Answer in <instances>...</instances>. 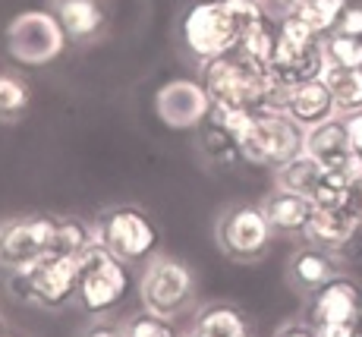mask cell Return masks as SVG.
<instances>
[{
    "instance_id": "3957f363",
    "label": "cell",
    "mask_w": 362,
    "mask_h": 337,
    "mask_svg": "<svg viewBox=\"0 0 362 337\" xmlns=\"http://www.w3.org/2000/svg\"><path fill=\"white\" fill-rule=\"evenodd\" d=\"M79 290V265L76 258L45 252L25 268H16L10 278V293L23 303L60 309Z\"/></svg>"
},
{
    "instance_id": "7c38bea8",
    "label": "cell",
    "mask_w": 362,
    "mask_h": 337,
    "mask_svg": "<svg viewBox=\"0 0 362 337\" xmlns=\"http://www.w3.org/2000/svg\"><path fill=\"white\" fill-rule=\"evenodd\" d=\"M325 69H328L325 38H312V41H303V45L277 38L274 57L268 63L271 79L281 88H296V86H303V82L322 79Z\"/></svg>"
},
{
    "instance_id": "d590c367",
    "label": "cell",
    "mask_w": 362,
    "mask_h": 337,
    "mask_svg": "<svg viewBox=\"0 0 362 337\" xmlns=\"http://www.w3.org/2000/svg\"><path fill=\"white\" fill-rule=\"evenodd\" d=\"M274 4H281V6H284V13H290V6L299 4V0H274Z\"/></svg>"
},
{
    "instance_id": "8992f818",
    "label": "cell",
    "mask_w": 362,
    "mask_h": 337,
    "mask_svg": "<svg viewBox=\"0 0 362 337\" xmlns=\"http://www.w3.org/2000/svg\"><path fill=\"white\" fill-rule=\"evenodd\" d=\"M66 45V32L54 13L29 10L19 13L10 25H6V51L13 60L25 63V67H45V63L57 60Z\"/></svg>"
},
{
    "instance_id": "8d00e7d4",
    "label": "cell",
    "mask_w": 362,
    "mask_h": 337,
    "mask_svg": "<svg viewBox=\"0 0 362 337\" xmlns=\"http://www.w3.org/2000/svg\"><path fill=\"white\" fill-rule=\"evenodd\" d=\"M183 337H205V334H202V331H196V328H192V331H189V334H183Z\"/></svg>"
},
{
    "instance_id": "ba28073f",
    "label": "cell",
    "mask_w": 362,
    "mask_h": 337,
    "mask_svg": "<svg viewBox=\"0 0 362 337\" xmlns=\"http://www.w3.org/2000/svg\"><path fill=\"white\" fill-rule=\"evenodd\" d=\"M271 234H274V224L268 221L264 205H236L221 217L218 243L230 258L252 262L268 249Z\"/></svg>"
},
{
    "instance_id": "ab89813d",
    "label": "cell",
    "mask_w": 362,
    "mask_h": 337,
    "mask_svg": "<svg viewBox=\"0 0 362 337\" xmlns=\"http://www.w3.org/2000/svg\"><path fill=\"white\" fill-rule=\"evenodd\" d=\"M0 337H10V334H0Z\"/></svg>"
},
{
    "instance_id": "2e32d148",
    "label": "cell",
    "mask_w": 362,
    "mask_h": 337,
    "mask_svg": "<svg viewBox=\"0 0 362 337\" xmlns=\"http://www.w3.org/2000/svg\"><path fill=\"white\" fill-rule=\"evenodd\" d=\"M359 227L362 224L353 221L346 208H315V215L305 224L303 236L309 240V246H315V249L337 252Z\"/></svg>"
},
{
    "instance_id": "8fae6325",
    "label": "cell",
    "mask_w": 362,
    "mask_h": 337,
    "mask_svg": "<svg viewBox=\"0 0 362 337\" xmlns=\"http://www.w3.org/2000/svg\"><path fill=\"white\" fill-rule=\"evenodd\" d=\"M155 110L161 117V123H167L170 130H192V126H202L211 117L214 101L202 82L173 79L158 88Z\"/></svg>"
},
{
    "instance_id": "d4e9b609",
    "label": "cell",
    "mask_w": 362,
    "mask_h": 337,
    "mask_svg": "<svg viewBox=\"0 0 362 337\" xmlns=\"http://www.w3.org/2000/svg\"><path fill=\"white\" fill-rule=\"evenodd\" d=\"M274 47H277V25H271V19H264V23L252 25L249 32H243L236 51H240L243 57H249L252 63H259V67L268 69L271 57H274Z\"/></svg>"
},
{
    "instance_id": "4316f807",
    "label": "cell",
    "mask_w": 362,
    "mask_h": 337,
    "mask_svg": "<svg viewBox=\"0 0 362 337\" xmlns=\"http://www.w3.org/2000/svg\"><path fill=\"white\" fill-rule=\"evenodd\" d=\"M325 54H328V67L356 69V67H362V38L331 32L328 38H325Z\"/></svg>"
},
{
    "instance_id": "5bb4252c",
    "label": "cell",
    "mask_w": 362,
    "mask_h": 337,
    "mask_svg": "<svg viewBox=\"0 0 362 337\" xmlns=\"http://www.w3.org/2000/svg\"><path fill=\"white\" fill-rule=\"evenodd\" d=\"M303 152L315 158L325 171H359L350 152V136H346V120L334 117V120L305 130Z\"/></svg>"
},
{
    "instance_id": "7a4b0ae2",
    "label": "cell",
    "mask_w": 362,
    "mask_h": 337,
    "mask_svg": "<svg viewBox=\"0 0 362 337\" xmlns=\"http://www.w3.org/2000/svg\"><path fill=\"white\" fill-rule=\"evenodd\" d=\"M76 265H79V290H76V297H79L86 312L104 315L123 303V297L129 293L132 284L129 268L101 240H95L86 252H79Z\"/></svg>"
},
{
    "instance_id": "d6986e66",
    "label": "cell",
    "mask_w": 362,
    "mask_h": 337,
    "mask_svg": "<svg viewBox=\"0 0 362 337\" xmlns=\"http://www.w3.org/2000/svg\"><path fill=\"white\" fill-rule=\"evenodd\" d=\"M325 86L331 88L334 104H337V114L350 117L362 110V67H328L325 69Z\"/></svg>"
},
{
    "instance_id": "f35d334b",
    "label": "cell",
    "mask_w": 362,
    "mask_h": 337,
    "mask_svg": "<svg viewBox=\"0 0 362 337\" xmlns=\"http://www.w3.org/2000/svg\"><path fill=\"white\" fill-rule=\"evenodd\" d=\"M0 334H4V321H0Z\"/></svg>"
},
{
    "instance_id": "83f0119b",
    "label": "cell",
    "mask_w": 362,
    "mask_h": 337,
    "mask_svg": "<svg viewBox=\"0 0 362 337\" xmlns=\"http://www.w3.org/2000/svg\"><path fill=\"white\" fill-rule=\"evenodd\" d=\"M25 108H29V88H25V82L10 73H0V117L13 120V117L25 114Z\"/></svg>"
},
{
    "instance_id": "30bf717a",
    "label": "cell",
    "mask_w": 362,
    "mask_h": 337,
    "mask_svg": "<svg viewBox=\"0 0 362 337\" xmlns=\"http://www.w3.org/2000/svg\"><path fill=\"white\" fill-rule=\"evenodd\" d=\"M98 240L123 262L145 258L158 246V230L148 215L139 208H114L98 224Z\"/></svg>"
},
{
    "instance_id": "44dd1931",
    "label": "cell",
    "mask_w": 362,
    "mask_h": 337,
    "mask_svg": "<svg viewBox=\"0 0 362 337\" xmlns=\"http://www.w3.org/2000/svg\"><path fill=\"white\" fill-rule=\"evenodd\" d=\"M290 271H293L296 284L305 287V290H312V293H315L318 287L328 284L331 278H337L334 258H331L325 249H315V246H309V249L296 252V256H293V265H290Z\"/></svg>"
},
{
    "instance_id": "484cf974",
    "label": "cell",
    "mask_w": 362,
    "mask_h": 337,
    "mask_svg": "<svg viewBox=\"0 0 362 337\" xmlns=\"http://www.w3.org/2000/svg\"><path fill=\"white\" fill-rule=\"evenodd\" d=\"M202 149H205V154L211 161H218V164H233L236 158H243L236 139L221 123H214L211 117L202 123Z\"/></svg>"
},
{
    "instance_id": "f546056e",
    "label": "cell",
    "mask_w": 362,
    "mask_h": 337,
    "mask_svg": "<svg viewBox=\"0 0 362 337\" xmlns=\"http://www.w3.org/2000/svg\"><path fill=\"white\" fill-rule=\"evenodd\" d=\"M344 208L350 212V217L356 224H362V171L353 173L350 186H346V195H344Z\"/></svg>"
},
{
    "instance_id": "ffe728a7",
    "label": "cell",
    "mask_w": 362,
    "mask_h": 337,
    "mask_svg": "<svg viewBox=\"0 0 362 337\" xmlns=\"http://www.w3.org/2000/svg\"><path fill=\"white\" fill-rule=\"evenodd\" d=\"M322 180H325V167L315 158H309L305 152L277 167V189H284V193L312 195Z\"/></svg>"
},
{
    "instance_id": "277c9868",
    "label": "cell",
    "mask_w": 362,
    "mask_h": 337,
    "mask_svg": "<svg viewBox=\"0 0 362 337\" xmlns=\"http://www.w3.org/2000/svg\"><path fill=\"white\" fill-rule=\"evenodd\" d=\"M303 145H305V130L293 117L281 114V110H259L255 126L240 142V154L246 161H252V164L281 167L287 161H293L296 154H303Z\"/></svg>"
},
{
    "instance_id": "1f68e13d",
    "label": "cell",
    "mask_w": 362,
    "mask_h": 337,
    "mask_svg": "<svg viewBox=\"0 0 362 337\" xmlns=\"http://www.w3.org/2000/svg\"><path fill=\"white\" fill-rule=\"evenodd\" d=\"M340 35H353V38H362V6H346L344 16L337 19V29Z\"/></svg>"
},
{
    "instance_id": "d6a6232c",
    "label": "cell",
    "mask_w": 362,
    "mask_h": 337,
    "mask_svg": "<svg viewBox=\"0 0 362 337\" xmlns=\"http://www.w3.org/2000/svg\"><path fill=\"white\" fill-rule=\"evenodd\" d=\"M318 337H356L359 334V321H337V325H322L315 328Z\"/></svg>"
},
{
    "instance_id": "ac0fdd59",
    "label": "cell",
    "mask_w": 362,
    "mask_h": 337,
    "mask_svg": "<svg viewBox=\"0 0 362 337\" xmlns=\"http://www.w3.org/2000/svg\"><path fill=\"white\" fill-rule=\"evenodd\" d=\"M66 38L73 41H88L101 32L104 25V13L98 6V0H57V13Z\"/></svg>"
},
{
    "instance_id": "74e56055",
    "label": "cell",
    "mask_w": 362,
    "mask_h": 337,
    "mask_svg": "<svg viewBox=\"0 0 362 337\" xmlns=\"http://www.w3.org/2000/svg\"><path fill=\"white\" fill-rule=\"evenodd\" d=\"M359 334H362V312H359Z\"/></svg>"
},
{
    "instance_id": "603a6c76",
    "label": "cell",
    "mask_w": 362,
    "mask_h": 337,
    "mask_svg": "<svg viewBox=\"0 0 362 337\" xmlns=\"http://www.w3.org/2000/svg\"><path fill=\"white\" fill-rule=\"evenodd\" d=\"M95 240H98V230H92L86 221H79V217H57V230H54L51 252L54 256L76 258L79 252H86Z\"/></svg>"
},
{
    "instance_id": "4fadbf2b",
    "label": "cell",
    "mask_w": 362,
    "mask_h": 337,
    "mask_svg": "<svg viewBox=\"0 0 362 337\" xmlns=\"http://www.w3.org/2000/svg\"><path fill=\"white\" fill-rule=\"evenodd\" d=\"M362 312V290L359 284H353L350 278H331L325 287L315 290L309 309V325H337V321H359Z\"/></svg>"
},
{
    "instance_id": "7402d4cb",
    "label": "cell",
    "mask_w": 362,
    "mask_h": 337,
    "mask_svg": "<svg viewBox=\"0 0 362 337\" xmlns=\"http://www.w3.org/2000/svg\"><path fill=\"white\" fill-rule=\"evenodd\" d=\"M196 331L205 337H249L246 319L233 306H205L196 319Z\"/></svg>"
},
{
    "instance_id": "5b68a950",
    "label": "cell",
    "mask_w": 362,
    "mask_h": 337,
    "mask_svg": "<svg viewBox=\"0 0 362 337\" xmlns=\"http://www.w3.org/2000/svg\"><path fill=\"white\" fill-rule=\"evenodd\" d=\"M183 38H186V47L196 57L214 60L236 51L243 29L236 25V19L224 6V0H202L183 16Z\"/></svg>"
},
{
    "instance_id": "cb8c5ba5",
    "label": "cell",
    "mask_w": 362,
    "mask_h": 337,
    "mask_svg": "<svg viewBox=\"0 0 362 337\" xmlns=\"http://www.w3.org/2000/svg\"><path fill=\"white\" fill-rule=\"evenodd\" d=\"M346 6H350L346 0H299V4L290 6V13H296L312 32H318L325 38V35L337 29V19L344 16Z\"/></svg>"
},
{
    "instance_id": "e0dca14e",
    "label": "cell",
    "mask_w": 362,
    "mask_h": 337,
    "mask_svg": "<svg viewBox=\"0 0 362 337\" xmlns=\"http://www.w3.org/2000/svg\"><path fill=\"white\" fill-rule=\"evenodd\" d=\"M264 212H268V221L274 224L277 230H290V234H303L309 217L315 215V202L309 195L299 193H284L277 189L268 202H264Z\"/></svg>"
},
{
    "instance_id": "52a82bcc",
    "label": "cell",
    "mask_w": 362,
    "mask_h": 337,
    "mask_svg": "<svg viewBox=\"0 0 362 337\" xmlns=\"http://www.w3.org/2000/svg\"><path fill=\"white\" fill-rule=\"evenodd\" d=\"M57 217L51 215H32V217H13L0 224V265L10 271L25 268L45 252H51Z\"/></svg>"
},
{
    "instance_id": "836d02e7",
    "label": "cell",
    "mask_w": 362,
    "mask_h": 337,
    "mask_svg": "<svg viewBox=\"0 0 362 337\" xmlns=\"http://www.w3.org/2000/svg\"><path fill=\"white\" fill-rule=\"evenodd\" d=\"M271 337H318L315 328L305 321V325H284V328H277Z\"/></svg>"
},
{
    "instance_id": "6da1fadb",
    "label": "cell",
    "mask_w": 362,
    "mask_h": 337,
    "mask_svg": "<svg viewBox=\"0 0 362 337\" xmlns=\"http://www.w3.org/2000/svg\"><path fill=\"white\" fill-rule=\"evenodd\" d=\"M202 86L208 88L214 108L233 110H287L290 88L274 86L271 73L240 51H230L224 57L205 60L202 69Z\"/></svg>"
},
{
    "instance_id": "f1b7e54d",
    "label": "cell",
    "mask_w": 362,
    "mask_h": 337,
    "mask_svg": "<svg viewBox=\"0 0 362 337\" xmlns=\"http://www.w3.org/2000/svg\"><path fill=\"white\" fill-rule=\"evenodd\" d=\"M127 337H177L170 328V321L164 319V315H155L145 309L142 315H136V319H129L127 331H123Z\"/></svg>"
},
{
    "instance_id": "4dcf8cb0",
    "label": "cell",
    "mask_w": 362,
    "mask_h": 337,
    "mask_svg": "<svg viewBox=\"0 0 362 337\" xmlns=\"http://www.w3.org/2000/svg\"><path fill=\"white\" fill-rule=\"evenodd\" d=\"M346 120V136H350V152H353V161H356V167L362 171V110L356 114L344 117Z\"/></svg>"
},
{
    "instance_id": "9a60e30c",
    "label": "cell",
    "mask_w": 362,
    "mask_h": 337,
    "mask_svg": "<svg viewBox=\"0 0 362 337\" xmlns=\"http://www.w3.org/2000/svg\"><path fill=\"white\" fill-rule=\"evenodd\" d=\"M287 117L303 126V130H312V126H322L337 117V104H334L331 88L325 86V79H312L303 82V86L290 88L287 95Z\"/></svg>"
},
{
    "instance_id": "9c48e42d",
    "label": "cell",
    "mask_w": 362,
    "mask_h": 337,
    "mask_svg": "<svg viewBox=\"0 0 362 337\" xmlns=\"http://www.w3.org/2000/svg\"><path fill=\"white\" fill-rule=\"evenodd\" d=\"M192 299V271L177 258H155L142 278V303L155 315L183 312Z\"/></svg>"
},
{
    "instance_id": "e575fe53",
    "label": "cell",
    "mask_w": 362,
    "mask_h": 337,
    "mask_svg": "<svg viewBox=\"0 0 362 337\" xmlns=\"http://www.w3.org/2000/svg\"><path fill=\"white\" fill-rule=\"evenodd\" d=\"M86 337H127V334H123V331H117V328L101 325V328H95V331H88Z\"/></svg>"
}]
</instances>
